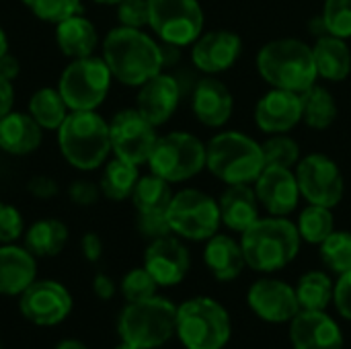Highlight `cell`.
<instances>
[{
  "mask_svg": "<svg viewBox=\"0 0 351 349\" xmlns=\"http://www.w3.org/2000/svg\"><path fill=\"white\" fill-rule=\"evenodd\" d=\"M263 158H265V167H286V169H294L300 163V146L298 142L288 136V134H271L263 144Z\"/></svg>",
  "mask_w": 351,
  "mask_h": 349,
  "instance_id": "obj_37",
  "label": "cell"
},
{
  "mask_svg": "<svg viewBox=\"0 0 351 349\" xmlns=\"http://www.w3.org/2000/svg\"><path fill=\"white\" fill-rule=\"evenodd\" d=\"M113 74L103 58L86 56L72 60L58 80V91L70 111H97L109 95Z\"/></svg>",
  "mask_w": 351,
  "mask_h": 349,
  "instance_id": "obj_8",
  "label": "cell"
},
{
  "mask_svg": "<svg viewBox=\"0 0 351 349\" xmlns=\"http://www.w3.org/2000/svg\"><path fill=\"white\" fill-rule=\"evenodd\" d=\"M0 349H2V344H0Z\"/></svg>",
  "mask_w": 351,
  "mask_h": 349,
  "instance_id": "obj_55",
  "label": "cell"
},
{
  "mask_svg": "<svg viewBox=\"0 0 351 349\" xmlns=\"http://www.w3.org/2000/svg\"><path fill=\"white\" fill-rule=\"evenodd\" d=\"M80 247H82V255H84L90 263H97V261L101 259V255H103V241H101V237H99L97 232H86V234L82 237Z\"/></svg>",
  "mask_w": 351,
  "mask_h": 349,
  "instance_id": "obj_47",
  "label": "cell"
},
{
  "mask_svg": "<svg viewBox=\"0 0 351 349\" xmlns=\"http://www.w3.org/2000/svg\"><path fill=\"white\" fill-rule=\"evenodd\" d=\"M43 140V128L21 111H10L0 119V148L10 156L33 154Z\"/></svg>",
  "mask_w": 351,
  "mask_h": 349,
  "instance_id": "obj_26",
  "label": "cell"
},
{
  "mask_svg": "<svg viewBox=\"0 0 351 349\" xmlns=\"http://www.w3.org/2000/svg\"><path fill=\"white\" fill-rule=\"evenodd\" d=\"M14 105V88H12V80L4 78L0 74V119L12 111Z\"/></svg>",
  "mask_w": 351,
  "mask_h": 349,
  "instance_id": "obj_49",
  "label": "cell"
},
{
  "mask_svg": "<svg viewBox=\"0 0 351 349\" xmlns=\"http://www.w3.org/2000/svg\"><path fill=\"white\" fill-rule=\"evenodd\" d=\"M99 195H101V187L88 179L72 181V185L68 187V197L76 206H93V204H97Z\"/></svg>",
  "mask_w": 351,
  "mask_h": 349,
  "instance_id": "obj_44",
  "label": "cell"
},
{
  "mask_svg": "<svg viewBox=\"0 0 351 349\" xmlns=\"http://www.w3.org/2000/svg\"><path fill=\"white\" fill-rule=\"evenodd\" d=\"M247 304L261 321L274 325L290 323L300 313L294 286L276 278H261L253 282L247 292Z\"/></svg>",
  "mask_w": 351,
  "mask_h": 349,
  "instance_id": "obj_15",
  "label": "cell"
},
{
  "mask_svg": "<svg viewBox=\"0 0 351 349\" xmlns=\"http://www.w3.org/2000/svg\"><path fill=\"white\" fill-rule=\"evenodd\" d=\"M175 323L177 306L156 294L148 300L128 302L117 319V333L125 344L158 349L175 335Z\"/></svg>",
  "mask_w": 351,
  "mask_h": 349,
  "instance_id": "obj_7",
  "label": "cell"
},
{
  "mask_svg": "<svg viewBox=\"0 0 351 349\" xmlns=\"http://www.w3.org/2000/svg\"><path fill=\"white\" fill-rule=\"evenodd\" d=\"M181 103V84L173 74L158 72L142 86H138L136 109L152 123L165 125Z\"/></svg>",
  "mask_w": 351,
  "mask_h": 349,
  "instance_id": "obj_21",
  "label": "cell"
},
{
  "mask_svg": "<svg viewBox=\"0 0 351 349\" xmlns=\"http://www.w3.org/2000/svg\"><path fill=\"white\" fill-rule=\"evenodd\" d=\"M111 152L134 165H146L158 140L156 125H152L138 109H123L109 121Z\"/></svg>",
  "mask_w": 351,
  "mask_h": 349,
  "instance_id": "obj_13",
  "label": "cell"
},
{
  "mask_svg": "<svg viewBox=\"0 0 351 349\" xmlns=\"http://www.w3.org/2000/svg\"><path fill=\"white\" fill-rule=\"evenodd\" d=\"M300 195L306 200V204L335 208L343 200L346 193V181L339 165L329 158L327 154H306L300 158V163L294 167Z\"/></svg>",
  "mask_w": 351,
  "mask_h": 349,
  "instance_id": "obj_12",
  "label": "cell"
},
{
  "mask_svg": "<svg viewBox=\"0 0 351 349\" xmlns=\"http://www.w3.org/2000/svg\"><path fill=\"white\" fill-rule=\"evenodd\" d=\"M160 286L156 284V280L150 276V272L142 265L136 269H130L123 280H121V294L128 302H140V300H148L152 296H156V290Z\"/></svg>",
  "mask_w": 351,
  "mask_h": 349,
  "instance_id": "obj_40",
  "label": "cell"
},
{
  "mask_svg": "<svg viewBox=\"0 0 351 349\" xmlns=\"http://www.w3.org/2000/svg\"><path fill=\"white\" fill-rule=\"evenodd\" d=\"M206 169L226 185H251L265 169L261 144L237 130L220 132L206 144Z\"/></svg>",
  "mask_w": 351,
  "mask_h": 349,
  "instance_id": "obj_5",
  "label": "cell"
},
{
  "mask_svg": "<svg viewBox=\"0 0 351 349\" xmlns=\"http://www.w3.org/2000/svg\"><path fill=\"white\" fill-rule=\"evenodd\" d=\"M302 121V97L284 88H269L255 105V123L265 134H288Z\"/></svg>",
  "mask_w": 351,
  "mask_h": 349,
  "instance_id": "obj_19",
  "label": "cell"
},
{
  "mask_svg": "<svg viewBox=\"0 0 351 349\" xmlns=\"http://www.w3.org/2000/svg\"><path fill=\"white\" fill-rule=\"evenodd\" d=\"M144 267L158 286L171 288L185 280L191 267V257L177 234H167L150 241L144 253Z\"/></svg>",
  "mask_w": 351,
  "mask_h": 349,
  "instance_id": "obj_17",
  "label": "cell"
},
{
  "mask_svg": "<svg viewBox=\"0 0 351 349\" xmlns=\"http://www.w3.org/2000/svg\"><path fill=\"white\" fill-rule=\"evenodd\" d=\"M253 187L261 208L269 216L292 214L302 197L294 169L286 167H265Z\"/></svg>",
  "mask_w": 351,
  "mask_h": 349,
  "instance_id": "obj_18",
  "label": "cell"
},
{
  "mask_svg": "<svg viewBox=\"0 0 351 349\" xmlns=\"http://www.w3.org/2000/svg\"><path fill=\"white\" fill-rule=\"evenodd\" d=\"M321 259L325 267L333 274H346L351 269V232L348 230H333L321 245H319Z\"/></svg>",
  "mask_w": 351,
  "mask_h": 349,
  "instance_id": "obj_36",
  "label": "cell"
},
{
  "mask_svg": "<svg viewBox=\"0 0 351 349\" xmlns=\"http://www.w3.org/2000/svg\"><path fill=\"white\" fill-rule=\"evenodd\" d=\"M173 195L171 183L150 173L138 179L130 200L134 202L138 214H167Z\"/></svg>",
  "mask_w": 351,
  "mask_h": 349,
  "instance_id": "obj_31",
  "label": "cell"
},
{
  "mask_svg": "<svg viewBox=\"0 0 351 349\" xmlns=\"http://www.w3.org/2000/svg\"><path fill=\"white\" fill-rule=\"evenodd\" d=\"M23 234H25V220L21 212L10 204L0 202V245L14 243Z\"/></svg>",
  "mask_w": 351,
  "mask_h": 349,
  "instance_id": "obj_41",
  "label": "cell"
},
{
  "mask_svg": "<svg viewBox=\"0 0 351 349\" xmlns=\"http://www.w3.org/2000/svg\"><path fill=\"white\" fill-rule=\"evenodd\" d=\"M53 349H88L82 341H78V339H64V341H60L58 346Z\"/></svg>",
  "mask_w": 351,
  "mask_h": 349,
  "instance_id": "obj_51",
  "label": "cell"
},
{
  "mask_svg": "<svg viewBox=\"0 0 351 349\" xmlns=\"http://www.w3.org/2000/svg\"><path fill=\"white\" fill-rule=\"evenodd\" d=\"M56 43L60 51L70 60L86 58L95 53V47L99 43V33L93 21L78 12L56 25Z\"/></svg>",
  "mask_w": 351,
  "mask_h": 349,
  "instance_id": "obj_28",
  "label": "cell"
},
{
  "mask_svg": "<svg viewBox=\"0 0 351 349\" xmlns=\"http://www.w3.org/2000/svg\"><path fill=\"white\" fill-rule=\"evenodd\" d=\"M333 302L337 306V313L351 321V269L346 274H339L335 282V292H333Z\"/></svg>",
  "mask_w": 351,
  "mask_h": 349,
  "instance_id": "obj_45",
  "label": "cell"
},
{
  "mask_svg": "<svg viewBox=\"0 0 351 349\" xmlns=\"http://www.w3.org/2000/svg\"><path fill=\"white\" fill-rule=\"evenodd\" d=\"M93 292H95V296L101 298V300H111V298L115 296L117 288H115V282H113L109 276L97 274L95 280H93Z\"/></svg>",
  "mask_w": 351,
  "mask_h": 349,
  "instance_id": "obj_48",
  "label": "cell"
},
{
  "mask_svg": "<svg viewBox=\"0 0 351 349\" xmlns=\"http://www.w3.org/2000/svg\"><path fill=\"white\" fill-rule=\"evenodd\" d=\"M321 21L325 25V33L351 39V0H325Z\"/></svg>",
  "mask_w": 351,
  "mask_h": 349,
  "instance_id": "obj_39",
  "label": "cell"
},
{
  "mask_svg": "<svg viewBox=\"0 0 351 349\" xmlns=\"http://www.w3.org/2000/svg\"><path fill=\"white\" fill-rule=\"evenodd\" d=\"M146 165L150 167V173L169 183L193 179L206 169V144L189 132L158 136Z\"/></svg>",
  "mask_w": 351,
  "mask_h": 349,
  "instance_id": "obj_9",
  "label": "cell"
},
{
  "mask_svg": "<svg viewBox=\"0 0 351 349\" xmlns=\"http://www.w3.org/2000/svg\"><path fill=\"white\" fill-rule=\"evenodd\" d=\"M27 191L37 200H51L60 193L58 183L47 175H35L27 181Z\"/></svg>",
  "mask_w": 351,
  "mask_h": 349,
  "instance_id": "obj_46",
  "label": "cell"
},
{
  "mask_svg": "<svg viewBox=\"0 0 351 349\" xmlns=\"http://www.w3.org/2000/svg\"><path fill=\"white\" fill-rule=\"evenodd\" d=\"M290 341L294 349H343L341 327L325 311H304L290 321Z\"/></svg>",
  "mask_w": 351,
  "mask_h": 349,
  "instance_id": "obj_20",
  "label": "cell"
},
{
  "mask_svg": "<svg viewBox=\"0 0 351 349\" xmlns=\"http://www.w3.org/2000/svg\"><path fill=\"white\" fill-rule=\"evenodd\" d=\"M74 300L70 290L56 280H35L21 296V315L37 327H56L72 313Z\"/></svg>",
  "mask_w": 351,
  "mask_h": 349,
  "instance_id": "obj_14",
  "label": "cell"
},
{
  "mask_svg": "<svg viewBox=\"0 0 351 349\" xmlns=\"http://www.w3.org/2000/svg\"><path fill=\"white\" fill-rule=\"evenodd\" d=\"M175 335L185 349H224L230 335V315L218 300L195 296L177 306Z\"/></svg>",
  "mask_w": 351,
  "mask_h": 349,
  "instance_id": "obj_6",
  "label": "cell"
},
{
  "mask_svg": "<svg viewBox=\"0 0 351 349\" xmlns=\"http://www.w3.org/2000/svg\"><path fill=\"white\" fill-rule=\"evenodd\" d=\"M302 121L313 130H327L337 119V101L327 86L313 84L302 95Z\"/></svg>",
  "mask_w": 351,
  "mask_h": 349,
  "instance_id": "obj_32",
  "label": "cell"
},
{
  "mask_svg": "<svg viewBox=\"0 0 351 349\" xmlns=\"http://www.w3.org/2000/svg\"><path fill=\"white\" fill-rule=\"evenodd\" d=\"M23 237L25 247L35 257H56L68 243V228L56 218H43L33 222Z\"/></svg>",
  "mask_w": 351,
  "mask_h": 349,
  "instance_id": "obj_29",
  "label": "cell"
},
{
  "mask_svg": "<svg viewBox=\"0 0 351 349\" xmlns=\"http://www.w3.org/2000/svg\"><path fill=\"white\" fill-rule=\"evenodd\" d=\"M204 263L218 282H232L247 267L241 241L222 232H216L206 241Z\"/></svg>",
  "mask_w": 351,
  "mask_h": 349,
  "instance_id": "obj_25",
  "label": "cell"
},
{
  "mask_svg": "<svg viewBox=\"0 0 351 349\" xmlns=\"http://www.w3.org/2000/svg\"><path fill=\"white\" fill-rule=\"evenodd\" d=\"M68 113L70 109L58 88H51V86L37 88L29 99V115L43 130L58 132V128L64 123Z\"/></svg>",
  "mask_w": 351,
  "mask_h": 349,
  "instance_id": "obj_33",
  "label": "cell"
},
{
  "mask_svg": "<svg viewBox=\"0 0 351 349\" xmlns=\"http://www.w3.org/2000/svg\"><path fill=\"white\" fill-rule=\"evenodd\" d=\"M317 74L329 82H341L351 74V49L348 39L335 37L331 33L317 35L313 45Z\"/></svg>",
  "mask_w": 351,
  "mask_h": 349,
  "instance_id": "obj_27",
  "label": "cell"
},
{
  "mask_svg": "<svg viewBox=\"0 0 351 349\" xmlns=\"http://www.w3.org/2000/svg\"><path fill=\"white\" fill-rule=\"evenodd\" d=\"M35 280V255L14 243L0 245V296H21Z\"/></svg>",
  "mask_w": 351,
  "mask_h": 349,
  "instance_id": "obj_23",
  "label": "cell"
},
{
  "mask_svg": "<svg viewBox=\"0 0 351 349\" xmlns=\"http://www.w3.org/2000/svg\"><path fill=\"white\" fill-rule=\"evenodd\" d=\"M191 109L195 119L206 128H222L228 123L234 111V99L230 88L216 76L202 78L191 97Z\"/></svg>",
  "mask_w": 351,
  "mask_h": 349,
  "instance_id": "obj_22",
  "label": "cell"
},
{
  "mask_svg": "<svg viewBox=\"0 0 351 349\" xmlns=\"http://www.w3.org/2000/svg\"><path fill=\"white\" fill-rule=\"evenodd\" d=\"M39 21L58 25L60 21L82 12L80 0H21Z\"/></svg>",
  "mask_w": 351,
  "mask_h": 349,
  "instance_id": "obj_38",
  "label": "cell"
},
{
  "mask_svg": "<svg viewBox=\"0 0 351 349\" xmlns=\"http://www.w3.org/2000/svg\"><path fill=\"white\" fill-rule=\"evenodd\" d=\"M58 146L70 167L95 171L111 154L109 121L97 111H70L58 128Z\"/></svg>",
  "mask_w": 351,
  "mask_h": 349,
  "instance_id": "obj_4",
  "label": "cell"
},
{
  "mask_svg": "<svg viewBox=\"0 0 351 349\" xmlns=\"http://www.w3.org/2000/svg\"><path fill=\"white\" fill-rule=\"evenodd\" d=\"M138 230L142 237L154 241V239H160V237H167V234H173L171 232V226H169V218L167 214H138Z\"/></svg>",
  "mask_w": 351,
  "mask_h": 349,
  "instance_id": "obj_43",
  "label": "cell"
},
{
  "mask_svg": "<svg viewBox=\"0 0 351 349\" xmlns=\"http://www.w3.org/2000/svg\"><path fill=\"white\" fill-rule=\"evenodd\" d=\"M115 349H142V348H138V346H132V344H125V341H121L119 346Z\"/></svg>",
  "mask_w": 351,
  "mask_h": 349,
  "instance_id": "obj_54",
  "label": "cell"
},
{
  "mask_svg": "<svg viewBox=\"0 0 351 349\" xmlns=\"http://www.w3.org/2000/svg\"><path fill=\"white\" fill-rule=\"evenodd\" d=\"M117 19L121 27H148V0H121L117 4Z\"/></svg>",
  "mask_w": 351,
  "mask_h": 349,
  "instance_id": "obj_42",
  "label": "cell"
},
{
  "mask_svg": "<svg viewBox=\"0 0 351 349\" xmlns=\"http://www.w3.org/2000/svg\"><path fill=\"white\" fill-rule=\"evenodd\" d=\"M113 78L125 86H142L162 72V45L142 29L115 27L103 39V56Z\"/></svg>",
  "mask_w": 351,
  "mask_h": 349,
  "instance_id": "obj_1",
  "label": "cell"
},
{
  "mask_svg": "<svg viewBox=\"0 0 351 349\" xmlns=\"http://www.w3.org/2000/svg\"><path fill=\"white\" fill-rule=\"evenodd\" d=\"M300 234L286 216L259 218L241 234L247 267L259 274H274L288 267L300 251Z\"/></svg>",
  "mask_w": 351,
  "mask_h": 349,
  "instance_id": "obj_2",
  "label": "cell"
},
{
  "mask_svg": "<svg viewBox=\"0 0 351 349\" xmlns=\"http://www.w3.org/2000/svg\"><path fill=\"white\" fill-rule=\"evenodd\" d=\"M21 72V64L14 56H10L8 51L0 58V74L8 80H14Z\"/></svg>",
  "mask_w": 351,
  "mask_h": 349,
  "instance_id": "obj_50",
  "label": "cell"
},
{
  "mask_svg": "<svg viewBox=\"0 0 351 349\" xmlns=\"http://www.w3.org/2000/svg\"><path fill=\"white\" fill-rule=\"evenodd\" d=\"M148 27L162 43L185 47L204 33V8L197 0H148Z\"/></svg>",
  "mask_w": 351,
  "mask_h": 349,
  "instance_id": "obj_11",
  "label": "cell"
},
{
  "mask_svg": "<svg viewBox=\"0 0 351 349\" xmlns=\"http://www.w3.org/2000/svg\"><path fill=\"white\" fill-rule=\"evenodd\" d=\"M257 70L271 88H284L298 95L317 84L319 78L313 45L294 37L267 41L257 53Z\"/></svg>",
  "mask_w": 351,
  "mask_h": 349,
  "instance_id": "obj_3",
  "label": "cell"
},
{
  "mask_svg": "<svg viewBox=\"0 0 351 349\" xmlns=\"http://www.w3.org/2000/svg\"><path fill=\"white\" fill-rule=\"evenodd\" d=\"M93 2H97V4H107V6H113V4L117 6L121 0H93Z\"/></svg>",
  "mask_w": 351,
  "mask_h": 349,
  "instance_id": "obj_53",
  "label": "cell"
},
{
  "mask_svg": "<svg viewBox=\"0 0 351 349\" xmlns=\"http://www.w3.org/2000/svg\"><path fill=\"white\" fill-rule=\"evenodd\" d=\"M138 179H140L138 165L115 156L105 163V169L101 173V179H99L101 195H105L111 202H123L132 197Z\"/></svg>",
  "mask_w": 351,
  "mask_h": 349,
  "instance_id": "obj_30",
  "label": "cell"
},
{
  "mask_svg": "<svg viewBox=\"0 0 351 349\" xmlns=\"http://www.w3.org/2000/svg\"><path fill=\"white\" fill-rule=\"evenodd\" d=\"M241 35L228 29L206 31L191 43V62L199 72L208 76H216L230 70L241 58Z\"/></svg>",
  "mask_w": 351,
  "mask_h": 349,
  "instance_id": "obj_16",
  "label": "cell"
},
{
  "mask_svg": "<svg viewBox=\"0 0 351 349\" xmlns=\"http://www.w3.org/2000/svg\"><path fill=\"white\" fill-rule=\"evenodd\" d=\"M171 232L187 241H208L222 224L218 200L199 189H181L167 210Z\"/></svg>",
  "mask_w": 351,
  "mask_h": 349,
  "instance_id": "obj_10",
  "label": "cell"
},
{
  "mask_svg": "<svg viewBox=\"0 0 351 349\" xmlns=\"http://www.w3.org/2000/svg\"><path fill=\"white\" fill-rule=\"evenodd\" d=\"M6 51H8V37H6L4 29L0 27V58H2Z\"/></svg>",
  "mask_w": 351,
  "mask_h": 349,
  "instance_id": "obj_52",
  "label": "cell"
},
{
  "mask_svg": "<svg viewBox=\"0 0 351 349\" xmlns=\"http://www.w3.org/2000/svg\"><path fill=\"white\" fill-rule=\"evenodd\" d=\"M294 290H296V298H298L300 309H304V311H327V306L333 302L335 284H333L329 274L313 269V272H306L298 280Z\"/></svg>",
  "mask_w": 351,
  "mask_h": 349,
  "instance_id": "obj_34",
  "label": "cell"
},
{
  "mask_svg": "<svg viewBox=\"0 0 351 349\" xmlns=\"http://www.w3.org/2000/svg\"><path fill=\"white\" fill-rule=\"evenodd\" d=\"M218 208H220L222 224L239 234H243L249 226H253L261 218L259 216L261 204L257 200L255 187L249 183L226 185V189L218 200Z\"/></svg>",
  "mask_w": 351,
  "mask_h": 349,
  "instance_id": "obj_24",
  "label": "cell"
},
{
  "mask_svg": "<svg viewBox=\"0 0 351 349\" xmlns=\"http://www.w3.org/2000/svg\"><path fill=\"white\" fill-rule=\"evenodd\" d=\"M298 234L308 245H321L335 230V216L331 208L308 204L296 220Z\"/></svg>",
  "mask_w": 351,
  "mask_h": 349,
  "instance_id": "obj_35",
  "label": "cell"
}]
</instances>
